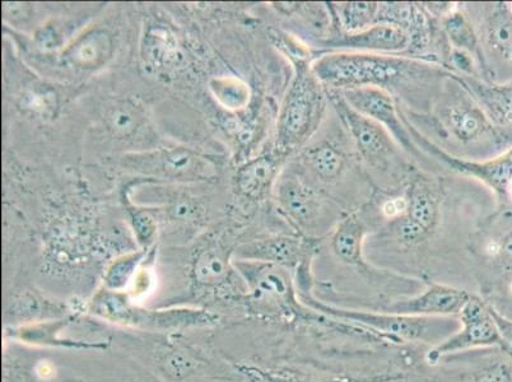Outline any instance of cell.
<instances>
[{
	"label": "cell",
	"mask_w": 512,
	"mask_h": 382,
	"mask_svg": "<svg viewBox=\"0 0 512 382\" xmlns=\"http://www.w3.org/2000/svg\"><path fill=\"white\" fill-rule=\"evenodd\" d=\"M311 69L327 90L375 87L392 95L394 92L406 95L411 87H422L426 83L441 85L453 76L437 65L418 59L353 51L325 54L311 63Z\"/></svg>",
	"instance_id": "obj_1"
},
{
	"label": "cell",
	"mask_w": 512,
	"mask_h": 382,
	"mask_svg": "<svg viewBox=\"0 0 512 382\" xmlns=\"http://www.w3.org/2000/svg\"><path fill=\"white\" fill-rule=\"evenodd\" d=\"M476 295L512 319V209L504 208L470 242Z\"/></svg>",
	"instance_id": "obj_2"
},
{
	"label": "cell",
	"mask_w": 512,
	"mask_h": 382,
	"mask_svg": "<svg viewBox=\"0 0 512 382\" xmlns=\"http://www.w3.org/2000/svg\"><path fill=\"white\" fill-rule=\"evenodd\" d=\"M442 87L434 106L442 132L459 146L473 148L474 161L490 160L509 149L462 79L450 76Z\"/></svg>",
	"instance_id": "obj_3"
},
{
	"label": "cell",
	"mask_w": 512,
	"mask_h": 382,
	"mask_svg": "<svg viewBox=\"0 0 512 382\" xmlns=\"http://www.w3.org/2000/svg\"><path fill=\"white\" fill-rule=\"evenodd\" d=\"M299 295L307 306L321 314L362 326L403 346L432 348L459 328L458 318H418L393 312L344 309L329 305L316 298L313 288L299 291Z\"/></svg>",
	"instance_id": "obj_4"
},
{
	"label": "cell",
	"mask_w": 512,
	"mask_h": 382,
	"mask_svg": "<svg viewBox=\"0 0 512 382\" xmlns=\"http://www.w3.org/2000/svg\"><path fill=\"white\" fill-rule=\"evenodd\" d=\"M313 62L295 63V77L279 111L277 151L281 156L304 147L318 132L329 101L328 91L311 69Z\"/></svg>",
	"instance_id": "obj_5"
},
{
	"label": "cell",
	"mask_w": 512,
	"mask_h": 382,
	"mask_svg": "<svg viewBox=\"0 0 512 382\" xmlns=\"http://www.w3.org/2000/svg\"><path fill=\"white\" fill-rule=\"evenodd\" d=\"M403 382H512V358L493 347L444 357L435 365L422 361Z\"/></svg>",
	"instance_id": "obj_6"
},
{
	"label": "cell",
	"mask_w": 512,
	"mask_h": 382,
	"mask_svg": "<svg viewBox=\"0 0 512 382\" xmlns=\"http://www.w3.org/2000/svg\"><path fill=\"white\" fill-rule=\"evenodd\" d=\"M274 190L279 209L301 236L321 240L327 228L332 227L333 223L325 220L328 207L323 195L297 172L286 171L279 175Z\"/></svg>",
	"instance_id": "obj_7"
},
{
	"label": "cell",
	"mask_w": 512,
	"mask_h": 382,
	"mask_svg": "<svg viewBox=\"0 0 512 382\" xmlns=\"http://www.w3.org/2000/svg\"><path fill=\"white\" fill-rule=\"evenodd\" d=\"M330 104L367 165L383 172L399 165V144L392 134L376 121L366 118L347 104L341 93L327 90Z\"/></svg>",
	"instance_id": "obj_8"
},
{
	"label": "cell",
	"mask_w": 512,
	"mask_h": 382,
	"mask_svg": "<svg viewBox=\"0 0 512 382\" xmlns=\"http://www.w3.org/2000/svg\"><path fill=\"white\" fill-rule=\"evenodd\" d=\"M459 328L437 346L427 349L423 361L435 365L441 358L454 354L500 347V335L493 320L491 306L473 293L458 316Z\"/></svg>",
	"instance_id": "obj_9"
},
{
	"label": "cell",
	"mask_w": 512,
	"mask_h": 382,
	"mask_svg": "<svg viewBox=\"0 0 512 382\" xmlns=\"http://www.w3.org/2000/svg\"><path fill=\"white\" fill-rule=\"evenodd\" d=\"M408 208L404 216L390 226V237L400 253H409L426 245L440 222V197L426 180L414 181L408 190Z\"/></svg>",
	"instance_id": "obj_10"
},
{
	"label": "cell",
	"mask_w": 512,
	"mask_h": 382,
	"mask_svg": "<svg viewBox=\"0 0 512 382\" xmlns=\"http://www.w3.org/2000/svg\"><path fill=\"white\" fill-rule=\"evenodd\" d=\"M125 166L156 179L195 183L212 179L216 170L206 157L185 147H162L125 156Z\"/></svg>",
	"instance_id": "obj_11"
},
{
	"label": "cell",
	"mask_w": 512,
	"mask_h": 382,
	"mask_svg": "<svg viewBox=\"0 0 512 382\" xmlns=\"http://www.w3.org/2000/svg\"><path fill=\"white\" fill-rule=\"evenodd\" d=\"M472 296L467 288L431 282L420 292L398 298L381 311L418 318H458Z\"/></svg>",
	"instance_id": "obj_12"
},
{
	"label": "cell",
	"mask_w": 512,
	"mask_h": 382,
	"mask_svg": "<svg viewBox=\"0 0 512 382\" xmlns=\"http://www.w3.org/2000/svg\"><path fill=\"white\" fill-rule=\"evenodd\" d=\"M321 240L301 235H279L254 240L237 250L239 260L279 265L293 274L302 264L315 259Z\"/></svg>",
	"instance_id": "obj_13"
},
{
	"label": "cell",
	"mask_w": 512,
	"mask_h": 382,
	"mask_svg": "<svg viewBox=\"0 0 512 382\" xmlns=\"http://www.w3.org/2000/svg\"><path fill=\"white\" fill-rule=\"evenodd\" d=\"M338 92L357 113L376 121L388 130L399 146L412 153L417 152L408 125H404L403 120L400 119L398 106L395 104L392 93L375 87L351 88V90Z\"/></svg>",
	"instance_id": "obj_14"
},
{
	"label": "cell",
	"mask_w": 512,
	"mask_h": 382,
	"mask_svg": "<svg viewBox=\"0 0 512 382\" xmlns=\"http://www.w3.org/2000/svg\"><path fill=\"white\" fill-rule=\"evenodd\" d=\"M325 45L328 48L353 51V53L398 55L411 50V37L397 26L376 23L369 29L355 32V34L338 31L325 41Z\"/></svg>",
	"instance_id": "obj_15"
},
{
	"label": "cell",
	"mask_w": 512,
	"mask_h": 382,
	"mask_svg": "<svg viewBox=\"0 0 512 382\" xmlns=\"http://www.w3.org/2000/svg\"><path fill=\"white\" fill-rule=\"evenodd\" d=\"M507 148H512V78L505 82L462 78Z\"/></svg>",
	"instance_id": "obj_16"
},
{
	"label": "cell",
	"mask_w": 512,
	"mask_h": 382,
	"mask_svg": "<svg viewBox=\"0 0 512 382\" xmlns=\"http://www.w3.org/2000/svg\"><path fill=\"white\" fill-rule=\"evenodd\" d=\"M484 17L479 26L481 48L498 63L509 65L512 74V7L507 3L483 4Z\"/></svg>",
	"instance_id": "obj_17"
},
{
	"label": "cell",
	"mask_w": 512,
	"mask_h": 382,
	"mask_svg": "<svg viewBox=\"0 0 512 382\" xmlns=\"http://www.w3.org/2000/svg\"><path fill=\"white\" fill-rule=\"evenodd\" d=\"M281 161L282 157L268 153L246 163L237 172V189L246 198L263 200L277 184Z\"/></svg>",
	"instance_id": "obj_18"
},
{
	"label": "cell",
	"mask_w": 512,
	"mask_h": 382,
	"mask_svg": "<svg viewBox=\"0 0 512 382\" xmlns=\"http://www.w3.org/2000/svg\"><path fill=\"white\" fill-rule=\"evenodd\" d=\"M377 23H389L406 31L411 49L423 50L430 41L431 29L425 13L412 3H380Z\"/></svg>",
	"instance_id": "obj_19"
},
{
	"label": "cell",
	"mask_w": 512,
	"mask_h": 382,
	"mask_svg": "<svg viewBox=\"0 0 512 382\" xmlns=\"http://www.w3.org/2000/svg\"><path fill=\"white\" fill-rule=\"evenodd\" d=\"M113 39L105 30L86 32L65 49L63 57L78 68L101 67L113 55Z\"/></svg>",
	"instance_id": "obj_20"
},
{
	"label": "cell",
	"mask_w": 512,
	"mask_h": 382,
	"mask_svg": "<svg viewBox=\"0 0 512 382\" xmlns=\"http://www.w3.org/2000/svg\"><path fill=\"white\" fill-rule=\"evenodd\" d=\"M302 163L309 175L320 183L333 184L347 170V157L342 149L329 142L315 143L302 152Z\"/></svg>",
	"instance_id": "obj_21"
},
{
	"label": "cell",
	"mask_w": 512,
	"mask_h": 382,
	"mask_svg": "<svg viewBox=\"0 0 512 382\" xmlns=\"http://www.w3.org/2000/svg\"><path fill=\"white\" fill-rule=\"evenodd\" d=\"M107 128L115 138L132 139L147 127L146 114L141 106L130 100L116 101L105 113Z\"/></svg>",
	"instance_id": "obj_22"
},
{
	"label": "cell",
	"mask_w": 512,
	"mask_h": 382,
	"mask_svg": "<svg viewBox=\"0 0 512 382\" xmlns=\"http://www.w3.org/2000/svg\"><path fill=\"white\" fill-rule=\"evenodd\" d=\"M444 30L448 35L450 44L456 51H463L474 55L483 67L487 68L486 60L483 58L481 43H479L478 32L474 30L468 16L459 11H451L444 17Z\"/></svg>",
	"instance_id": "obj_23"
},
{
	"label": "cell",
	"mask_w": 512,
	"mask_h": 382,
	"mask_svg": "<svg viewBox=\"0 0 512 382\" xmlns=\"http://www.w3.org/2000/svg\"><path fill=\"white\" fill-rule=\"evenodd\" d=\"M337 18L339 31L355 34L376 25L379 17L380 3L347 2L334 4L332 7Z\"/></svg>",
	"instance_id": "obj_24"
},
{
	"label": "cell",
	"mask_w": 512,
	"mask_h": 382,
	"mask_svg": "<svg viewBox=\"0 0 512 382\" xmlns=\"http://www.w3.org/2000/svg\"><path fill=\"white\" fill-rule=\"evenodd\" d=\"M143 59L152 67L162 68L176 60L178 49L174 35L164 26H150L143 37Z\"/></svg>",
	"instance_id": "obj_25"
},
{
	"label": "cell",
	"mask_w": 512,
	"mask_h": 382,
	"mask_svg": "<svg viewBox=\"0 0 512 382\" xmlns=\"http://www.w3.org/2000/svg\"><path fill=\"white\" fill-rule=\"evenodd\" d=\"M228 273H230L228 255L223 253L221 249L204 250L195 260L193 278L199 286H217L228 278Z\"/></svg>",
	"instance_id": "obj_26"
},
{
	"label": "cell",
	"mask_w": 512,
	"mask_h": 382,
	"mask_svg": "<svg viewBox=\"0 0 512 382\" xmlns=\"http://www.w3.org/2000/svg\"><path fill=\"white\" fill-rule=\"evenodd\" d=\"M211 91L218 104L230 111H240L248 107L250 88L244 81L235 77L214 78Z\"/></svg>",
	"instance_id": "obj_27"
},
{
	"label": "cell",
	"mask_w": 512,
	"mask_h": 382,
	"mask_svg": "<svg viewBox=\"0 0 512 382\" xmlns=\"http://www.w3.org/2000/svg\"><path fill=\"white\" fill-rule=\"evenodd\" d=\"M144 251L120 256L109 265L105 273L106 287L111 291H120L130 282L141 264Z\"/></svg>",
	"instance_id": "obj_28"
},
{
	"label": "cell",
	"mask_w": 512,
	"mask_h": 382,
	"mask_svg": "<svg viewBox=\"0 0 512 382\" xmlns=\"http://www.w3.org/2000/svg\"><path fill=\"white\" fill-rule=\"evenodd\" d=\"M127 211L130 222H132L134 234H136L139 244L143 246V250H146L152 244L153 239H155L157 231L155 217L146 209L138 208L133 206V204H130Z\"/></svg>",
	"instance_id": "obj_29"
},
{
	"label": "cell",
	"mask_w": 512,
	"mask_h": 382,
	"mask_svg": "<svg viewBox=\"0 0 512 382\" xmlns=\"http://www.w3.org/2000/svg\"><path fill=\"white\" fill-rule=\"evenodd\" d=\"M491 312L497 326L498 335H500L501 349H504L512 358V319L500 314L492 306Z\"/></svg>",
	"instance_id": "obj_30"
},
{
	"label": "cell",
	"mask_w": 512,
	"mask_h": 382,
	"mask_svg": "<svg viewBox=\"0 0 512 382\" xmlns=\"http://www.w3.org/2000/svg\"><path fill=\"white\" fill-rule=\"evenodd\" d=\"M511 7H512V4H511Z\"/></svg>",
	"instance_id": "obj_31"
}]
</instances>
